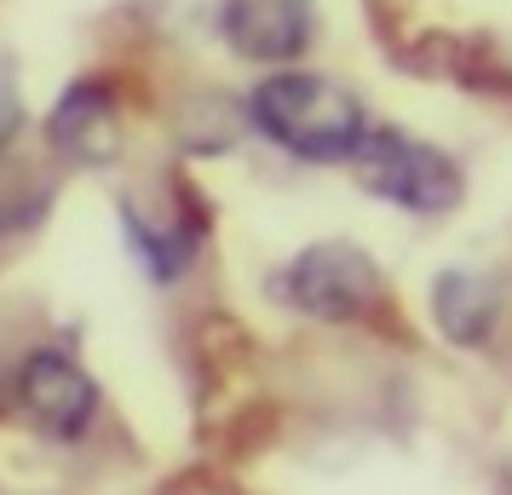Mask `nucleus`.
<instances>
[{"label":"nucleus","instance_id":"nucleus-3","mask_svg":"<svg viewBox=\"0 0 512 495\" xmlns=\"http://www.w3.org/2000/svg\"><path fill=\"white\" fill-rule=\"evenodd\" d=\"M380 294V271L357 242H317L282 271V300L317 323H351L363 317Z\"/></svg>","mask_w":512,"mask_h":495},{"label":"nucleus","instance_id":"nucleus-5","mask_svg":"<svg viewBox=\"0 0 512 495\" xmlns=\"http://www.w3.org/2000/svg\"><path fill=\"white\" fill-rule=\"evenodd\" d=\"M311 0H225L219 35L254 64H288L311 47Z\"/></svg>","mask_w":512,"mask_h":495},{"label":"nucleus","instance_id":"nucleus-7","mask_svg":"<svg viewBox=\"0 0 512 495\" xmlns=\"http://www.w3.org/2000/svg\"><path fill=\"white\" fill-rule=\"evenodd\" d=\"M432 317H438L443 340L455 346H484L495 317H501V288L484 271H443L432 288Z\"/></svg>","mask_w":512,"mask_h":495},{"label":"nucleus","instance_id":"nucleus-9","mask_svg":"<svg viewBox=\"0 0 512 495\" xmlns=\"http://www.w3.org/2000/svg\"><path fill=\"white\" fill-rule=\"evenodd\" d=\"M18 121H24V110H18V93L0 81V150L12 144V133H18Z\"/></svg>","mask_w":512,"mask_h":495},{"label":"nucleus","instance_id":"nucleus-8","mask_svg":"<svg viewBox=\"0 0 512 495\" xmlns=\"http://www.w3.org/2000/svg\"><path fill=\"white\" fill-rule=\"evenodd\" d=\"M121 225H127V248H133V260L144 265L150 283H173V277L190 271L196 236H202L196 219H162V225H156V219H144L139 208H121Z\"/></svg>","mask_w":512,"mask_h":495},{"label":"nucleus","instance_id":"nucleus-2","mask_svg":"<svg viewBox=\"0 0 512 495\" xmlns=\"http://www.w3.org/2000/svg\"><path fill=\"white\" fill-rule=\"evenodd\" d=\"M357 162V185L409 213H449L461 202V167L443 156L438 144L392 133V127H369Z\"/></svg>","mask_w":512,"mask_h":495},{"label":"nucleus","instance_id":"nucleus-1","mask_svg":"<svg viewBox=\"0 0 512 495\" xmlns=\"http://www.w3.org/2000/svg\"><path fill=\"white\" fill-rule=\"evenodd\" d=\"M248 116L277 150L300 156V162H346L369 139L363 104L340 81L311 70H282L271 81H259L248 98Z\"/></svg>","mask_w":512,"mask_h":495},{"label":"nucleus","instance_id":"nucleus-6","mask_svg":"<svg viewBox=\"0 0 512 495\" xmlns=\"http://www.w3.org/2000/svg\"><path fill=\"white\" fill-rule=\"evenodd\" d=\"M52 133V150L75 167H104L121 156V121H116V104L104 87H70V93L58 98V110L47 121Z\"/></svg>","mask_w":512,"mask_h":495},{"label":"nucleus","instance_id":"nucleus-4","mask_svg":"<svg viewBox=\"0 0 512 495\" xmlns=\"http://www.w3.org/2000/svg\"><path fill=\"white\" fill-rule=\"evenodd\" d=\"M18 403H24V415L41 426L47 438L75 444L98 415V386L87 380V369H81L70 352L41 346V352H29L24 369H18Z\"/></svg>","mask_w":512,"mask_h":495}]
</instances>
